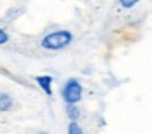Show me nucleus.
I'll return each mask as SVG.
<instances>
[{
  "instance_id": "obj_5",
  "label": "nucleus",
  "mask_w": 152,
  "mask_h": 134,
  "mask_svg": "<svg viewBox=\"0 0 152 134\" xmlns=\"http://www.w3.org/2000/svg\"><path fill=\"white\" fill-rule=\"evenodd\" d=\"M67 114H69V118H70L72 121L79 119V116H80L79 106H75V105H69V106H67Z\"/></svg>"
},
{
  "instance_id": "obj_1",
  "label": "nucleus",
  "mask_w": 152,
  "mask_h": 134,
  "mask_svg": "<svg viewBox=\"0 0 152 134\" xmlns=\"http://www.w3.org/2000/svg\"><path fill=\"white\" fill-rule=\"evenodd\" d=\"M70 41H72V34H70L69 31H54L43 39L41 46H43L44 49L57 51V49H62V48H66V46H69Z\"/></svg>"
},
{
  "instance_id": "obj_4",
  "label": "nucleus",
  "mask_w": 152,
  "mask_h": 134,
  "mask_svg": "<svg viewBox=\"0 0 152 134\" xmlns=\"http://www.w3.org/2000/svg\"><path fill=\"white\" fill-rule=\"evenodd\" d=\"M12 105H13V101H12L10 95L0 93V111H8L12 108Z\"/></svg>"
},
{
  "instance_id": "obj_2",
  "label": "nucleus",
  "mask_w": 152,
  "mask_h": 134,
  "mask_svg": "<svg viewBox=\"0 0 152 134\" xmlns=\"http://www.w3.org/2000/svg\"><path fill=\"white\" fill-rule=\"evenodd\" d=\"M62 97L69 105H75L77 101L82 98V85L77 80H74V78L69 80L66 83V87H64V90H62Z\"/></svg>"
},
{
  "instance_id": "obj_9",
  "label": "nucleus",
  "mask_w": 152,
  "mask_h": 134,
  "mask_svg": "<svg viewBox=\"0 0 152 134\" xmlns=\"http://www.w3.org/2000/svg\"><path fill=\"white\" fill-rule=\"evenodd\" d=\"M41 134H46V133H41Z\"/></svg>"
},
{
  "instance_id": "obj_7",
  "label": "nucleus",
  "mask_w": 152,
  "mask_h": 134,
  "mask_svg": "<svg viewBox=\"0 0 152 134\" xmlns=\"http://www.w3.org/2000/svg\"><path fill=\"white\" fill-rule=\"evenodd\" d=\"M119 3H121L123 7H124V8H131L132 5H136V3L139 2V0H118Z\"/></svg>"
},
{
  "instance_id": "obj_6",
  "label": "nucleus",
  "mask_w": 152,
  "mask_h": 134,
  "mask_svg": "<svg viewBox=\"0 0 152 134\" xmlns=\"http://www.w3.org/2000/svg\"><path fill=\"white\" fill-rule=\"evenodd\" d=\"M69 134H83V131L75 121H72V123L69 124Z\"/></svg>"
},
{
  "instance_id": "obj_3",
  "label": "nucleus",
  "mask_w": 152,
  "mask_h": 134,
  "mask_svg": "<svg viewBox=\"0 0 152 134\" xmlns=\"http://www.w3.org/2000/svg\"><path fill=\"white\" fill-rule=\"evenodd\" d=\"M36 82H38V85H39L44 92H46V95H53V92H51V83H53V78H51L49 75H39V77H36Z\"/></svg>"
},
{
  "instance_id": "obj_8",
  "label": "nucleus",
  "mask_w": 152,
  "mask_h": 134,
  "mask_svg": "<svg viewBox=\"0 0 152 134\" xmlns=\"http://www.w3.org/2000/svg\"><path fill=\"white\" fill-rule=\"evenodd\" d=\"M8 41V34L4 31V29H0V44H4V42Z\"/></svg>"
}]
</instances>
